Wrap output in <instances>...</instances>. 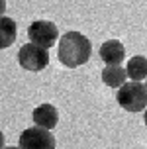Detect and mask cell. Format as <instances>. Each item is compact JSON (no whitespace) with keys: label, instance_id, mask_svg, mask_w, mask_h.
<instances>
[{"label":"cell","instance_id":"cell-7","mask_svg":"<svg viewBox=\"0 0 147 149\" xmlns=\"http://www.w3.org/2000/svg\"><path fill=\"white\" fill-rule=\"evenodd\" d=\"M125 57V47L118 39H108L100 45V59L106 65H122Z\"/></svg>","mask_w":147,"mask_h":149},{"label":"cell","instance_id":"cell-9","mask_svg":"<svg viewBox=\"0 0 147 149\" xmlns=\"http://www.w3.org/2000/svg\"><path fill=\"white\" fill-rule=\"evenodd\" d=\"M16 37H18V26L12 18H8V16H2L0 18V47L2 49H6L10 45L16 41Z\"/></svg>","mask_w":147,"mask_h":149},{"label":"cell","instance_id":"cell-2","mask_svg":"<svg viewBox=\"0 0 147 149\" xmlns=\"http://www.w3.org/2000/svg\"><path fill=\"white\" fill-rule=\"evenodd\" d=\"M118 104L125 112H145L147 108V86L141 81H127L118 88Z\"/></svg>","mask_w":147,"mask_h":149},{"label":"cell","instance_id":"cell-8","mask_svg":"<svg viewBox=\"0 0 147 149\" xmlns=\"http://www.w3.org/2000/svg\"><path fill=\"white\" fill-rule=\"evenodd\" d=\"M127 69L122 65H106L102 71V81L110 88H120L127 82Z\"/></svg>","mask_w":147,"mask_h":149},{"label":"cell","instance_id":"cell-12","mask_svg":"<svg viewBox=\"0 0 147 149\" xmlns=\"http://www.w3.org/2000/svg\"><path fill=\"white\" fill-rule=\"evenodd\" d=\"M2 149H20V147H2Z\"/></svg>","mask_w":147,"mask_h":149},{"label":"cell","instance_id":"cell-1","mask_svg":"<svg viewBox=\"0 0 147 149\" xmlns=\"http://www.w3.org/2000/svg\"><path fill=\"white\" fill-rule=\"evenodd\" d=\"M90 53H92V43L81 31H67L59 37L57 57L65 67L77 69L84 65L90 59Z\"/></svg>","mask_w":147,"mask_h":149},{"label":"cell","instance_id":"cell-5","mask_svg":"<svg viewBox=\"0 0 147 149\" xmlns=\"http://www.w3.org/2000/svg\"><path fill=\"white\" fill-rule=\"evenodd\" d=\"M57 26L53 22H47V20H36V22L29 24L28 28V37L29 43H36L43 49H49L55 45L57 41Z\"/></svg>","mask_w":147,"mask_h":149},{"label":"cell","instance_id":"cell-13","mask_svg":"<svg viewBox=\"0 0 147 149\" xmlns=\"http://www.w3.org/2000/svg\"><path fill=\"white\" fill-rule=\"evenodd\" d=\"M145 86H147V79H145Z\"/></svg>","mask_w":147,"mask_h":149},{"label":"cell","instance_id":"cell-11","mask_svg":"<svg viewBox=\"0 0 147 149\" xmlns=\"http://www.w3.org/2000/svg\"><path fill=\"white\" fill-rule=\"evenodd\" d=\"M143 122H145V126H147V108H145V112H143Z\"/></svg>","mask_w":147,"mask_h":149},{"label":"cell","instance_id":"cell-10","mask_svg":"<svg viewBox=\"0 0 147 149\" xmlns=\"http://www.w3.org/2000/svg\"><path fill=\"white\" fill-rule=\"evenodd\" d=\"M127 77L130 81H145L147 79V57L143 55H133L127 61Z\"/></svg>","mask_w":147,"mask_h":149},{"label":"cell","instance_id":"cell-3","mask_svg":"<svg viewBox=\"0 0 147 149\" xmlns=\"http://www.w3.org/2000/svg\"><path fill=\"white\" fill-rule=\"evenodd\" d=\"M18 63L26 71L39 73L49 65V51L36 43H24L18 51Z\"/></svg>","mask_w":147,"mask_h":149},{"label":"cell","instance_id":"cell-6","mask_svg":"<svg viewBox=\"0 0 147 149\" xmlns=\"http://www.w3.org/2000/svg\"><path fill=\"white\" fill-rule=\"evenodd\" d=\"M31 118H33V124L36 126L45 127V130H53L59 122V112L53 104H47L45 102V104H39V106L33 108Z\"/></svg>","mask_w":147,"mask_h":149},{"label":"cell","instance_id":"cell-4","mask_svg":"<svg viewBox=\"0 0 147 149\" xmlns=\"http://www.w3.org/2000/svg\"><path fill=\"white\" fill-rule=\"evenodd\" d=\"M18 147L20 149H55V135L51 130L45 127H26L20 139H18Z\"/></svg>","mask_w":147,"mask_h":149}]
</instances>
